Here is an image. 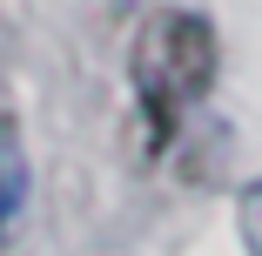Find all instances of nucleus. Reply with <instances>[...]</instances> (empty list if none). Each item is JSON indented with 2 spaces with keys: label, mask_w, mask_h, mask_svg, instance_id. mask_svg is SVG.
I'll return each instance as SVG.
<instances>
[{
  "label": "nucleus",
  "mask_w": 262,
  "mask_h": 256,
  "mask_svg": "<svg viewBox=\"0 0 262 256\" xmlns=\"http://www.w3.org/2000/svg\"><path fill=\"white\" fill-rule=\"evenodd\" d=\"M135 101H141V142L148 155H162L188 108L215 88V27L188 7H155L135 34Z\"/></svg>",
  "instance_id": "obj_1"
},
{
  "label": "nucleus",
  "mask_w": 262,
  "mask_h": 256,
  "mask_svg": "<svg viewBox=\"0 0 262 256\" xmlns=\"http://www.w3.org/2000/svg\"><path fill=\"white\" fill-rule=\"evenodd\" d=\"M27 189H34V175H27L20 128H14V115H7V108H0V243L14 236L20 209H27Z\"/></svg>",
  "instance_id": "obj_2"
},
{
  "label": "nucleus",
  "mask_w": 262,
  "mask_h": 256,
  "mask_svg": "<svg viewBox=\"0 0 262 256\" xmlns=\"http://www.w3.org/2000/svg\"><path fill=\"white\" fill-rule=\"evenodd\" d=\"M235 223H242V243H249V256H262V175L242 189V202H235Z\"/></svg>",
  "instance_id": "obj_3"
}]
</instances>
